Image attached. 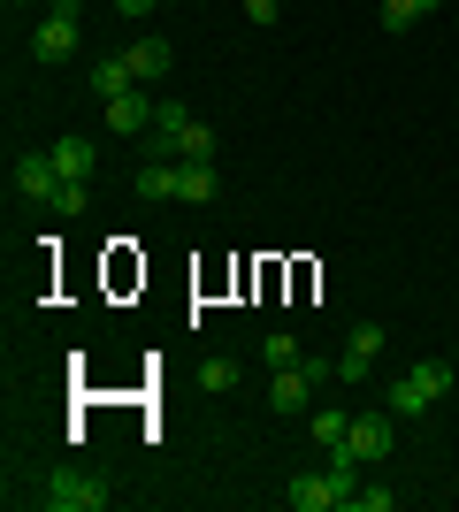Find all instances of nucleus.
<instances>
[{
  "label": "nucleus",
  "mask_w": 459,
  "mask_h": 512,
  "mask_svg": "<svg viewBox=\"0 0 459 512\" xmlns=\"http://www.w3.org/2000/svg\"><path fill=\"white\" fill-rule=\"evenodd\" d=\"M352 474H360V459H352V451H329V467L299 474L284 490V505L291 512H337V505H352Z\"/></svg>",
  "instance_id": "f257e3e1"
},
{
  "label": "nucleus",
  "mask_w": 459,
  "mask_h": 512,
  "mask_svg": "<svg viewBox=\"0 0 459 512\" xmlns=\"http://www.w3.org/2000/svg\"><path fill=\"white\" fill-rule=\"evenodd\" d=\"M444 390H452V367H444V360H421V367H406V375H398V383L383 390V406H391L398 421H414V413H429V406H437Z\"/></svg>",
  "instance_id": "f03ea898"
},
{
  "label": "nucleus",
  "mask_w": 459,
  "mask_h": 512,
  "mask_svg": "<svg viewBox=\"0 0 459 512\" xmlns=\"http://www.w3.org/2000/svg\"><path fill=\"white\" fill-rule=\"evenodd\" d=\"M39 505L46 512H100V505H108V482L85 474V467H54V474H46V490H39Z\"/></svg>",
  "instance_id": "7ed1b4c3"
},
{
  "label": "nucleus",
  "mask_w": 459,
  "mask_h": 512,
  "mask_svg": "<svg viewBox=\"0 0 459 512\" xmlns=\"http://www.w3.org/2000/svg\"><path fill=\"white\" fill-rule=\"evenodd\" d=\"M77 39H85V31H77V0H46L39 31H31V54H39V62H69Z\"/></svg>",
  "instance_id": "20e7f679"
},
{
  "label": "nucleus",
  "mask_w": 459,
  "mask_h": 512,
  "mask_svg": "<svg viewBox=\"0 0 459 512\" xmlns=\"http://www.w3.org/2000/svg\"><path fill=\"white\" fill-rule=\"evenodd\" d=\"M375 360H383V329H375V321H360V329L345 337V352H337V383H368Z\"/></svg>",
  "instance_id": "39448f33"
},
{
  "label": "nucleus",
  "mask_w": 459,
  "mask_h": 512,
  "mask_svg": "<svg viewBox=\"0 0 459 512\" xmlns=\"http://www.w3.org/2000/svg\"><path fill=\"white\" fill-rule=\"evenodd\" d=\"M398 413H360V421H352V436H345V451L352 459H360V467H375V459H391V444H398Z\"/></svg>",
  "instance_id": "423d86ee"
},
{
  "label": "nucleus",
  "mask_w": 459,
  "mask_h": 512,
  "mask_svg": "<svg viewBox=\"0 0 459 512\" xmlns=\"http://www.w3.org/2000/svg\"><path fill=\"white\" fill-rule=\"evenodd\" d=\"M268 406L284 413V421L314 413V375H306V367H276V383H268Z\"/></svg>",
  "instance_id": "0eeeda50"
},
{
  "label": "nucleus",
  "mask_w": 459,
  "mask_h": 512,
  "mask_svg": "<svg viewBox=\"0 0 459 512\" xmlns=\"http://www.w3.org/2000/svg\"><path fill=\"white\" fill-rule=\"evenodd\" d=\"M16 192L23 199H46V207L62 199V169H54V153H23V161H16Z\"/></svg>",
  "instance_id": "6e6552de"
},
{
  "label": "nucleus",
  "mask_w": 459,
  "mask_h": 512,
  "mask_svg": "<svg viewBox=\"0 0 459 512\" xmlns=\"http://www.w3.org/2000/svg\"><path fill=\"white\" fill-rule=\"evenodd\" d=\"M54 169H62V184H92V169H100V153H92V138H54Z\"/></svg>",
  "instance_id": "1a4fd4ad"
},
{
  "label": "nucleus",
  "mask_w": 459,
  "mask_h": 512,
  "mask_svg": "<svg viewBox=\"0 0 459 512\" xmlns=\"http://www.w3.org/2000/svg\"><path fill=\"white\" fill-rule=\"evenodd\" d=\"M123 62H131L138 85H153V77H169V69H176V46L169 39H138V46H123Z\"/></svg>",
  "instance_id": "9d476101"
},
{
  "label": "nucleus",
  "mask_w": 459,
  "mask_h": 512,
  "mask_svg": "<svg viewBox=\"0 0 459 512\" xmlns=\"http://www.w3.org/2000/svg\"><path fill=\"white\" fill-rule=\"evenodd\" d=\"M108 130H115V138H138V130H153V100H146V92H123V100H108Z\"/></svg>",
  "instance_id": "9b49d317"
},
{
  "label": "nucleus",
  "mask_w": 459,
  "mask_h": 512,
  "mask_svg": "<svg viewBox=\"0 0 459 512\" xmlns=\"http://www.w3.org/2000/svg\"><path fill=\"white\" fill-rule=\"evenodd\" d=\"M85 85H92V100L108 107V100H123L138 77H131V62H123V54H108V62H92V69H85Z\"/></svg>",
  "instance_id": "f8f14e48"
},
{
  "label": "nucleus",
  "mask_w": 459,
  "mask_h": 512,
  "mask_svg": "<svg viewBox=\"0 0 459 512\" xmlns=\"http://www.w3.org/2000/svg\"><path fill=\"white\" fill-rule=\"evenodd\" d=\"M306 436L322 451H345V436H352V413H337V406H314L306 413Z\"/></svg>",
  "instance_id": "ddd939ff"
},
{
  "label": "nucleus",
  "mask_w": 459,
  "mask_h": 512,
  "mask_svg": "<svg viewBox=\"0 0 459 512\" xmlns=\"http://www.w3.org/2000/svg\"><path fill=\"white\" fill-rule=\"evenodd\" d=\"M176 199L207 207V199H215V161H184V169H176Z\"/></svg>",
  "instance_id": "4468645a"
},
{
  "label": "nucleus",
  "mask_w": 459,
  "mask_h": 512,
  "mask_svg": "<svg viewBox=\"0 0 459 512\" xmlns=\"http://www.w3.org/2000/svg\"><path fill=\"white\" fill-rule=\"evenodd\" d=\"M176 169H184V161H161V153H153L146 169H138V199H176Z\"/></svg>",
  "instance_id": "2eb2a0df"
},
{
  "label": "nucleus",
  "mask_w": 459,
  "mask_h": 512,
  "mask_svg": "<svg viewBox=\"0 0 459 512\" xmlns=\"http://www.w3.org/2000/svg\"><path fill=\"white\" fill-rule=\"evenodd\" d=\"M444 0H383V31H414L421 16H437Z\"/></svg>",
  "instance_id": "dca6fc26"
},
{
  "label": "nucleus",
  "mask_w": 459,
  "mask_h": 512,
  "mask_svg": "<svg viewBox=\"0 0 459 512\" xmlns=\"http://www.w3.org/2000/svg\"><path fill=\"white\" fill-rule=\"evenodd\" d=\"M169 153H176V161H215V130H207V123H184Z\"/></svg>",
  "instance_id": "f3484780"
},
{
  "label": "nucleus",
  "mask_w": 459,
  "mask_h": 512,
  "mask_svg": "<svg viewBox=\"0 0 459 512\" xmlns=\"http://www.w3.org/2000/svg\"><path fill=\"white\" fill-rule=\"evenodd\" d=\"M199 390H207V398L238 390V360H199Z\"/></svg>",
  "instance_id": "a211bd4d"
},
{
  "label": "nucleus",
  "mask_w": 459,
  "mask_h": 512,
  "mask_svg": "<svg viewBox=\"0 0 459 512\" xmlns=\"http://www.w3.org/2000/svg\"><path fill=\"white\" fill-rule=\"evenodd\" d=\"M261 360L268 367H299V344H291V337H261Z\"/></svg>",
  "instance_id": "6ab92c4d"
},
{
  "label": "nucleus",
  "mask_w": 459,
  "mask_h": 512,
  "mask_svg": "<svg viewBox=\"0 0 459 512\" xmlns=\"http://www.w3.org/2000/svg\"><path fill=\"white\" fill-rule=\"evenodd\" d=\"M238 8H245V23H253V31H268V23L284 16V8H276V0H238Z\"/></svg>",
  "instance_id": "aec40b11"
},
{
  "label": "nucleus",
  "mask_w": 459,
  "mask_h": 512,
  "mask_svg": "<svg viewBox=\"0 0 459 512\" xmlns=\"http://www.w3.org/2000/svg\"><path fill=\"white\" fill-rule=\"evenodd\" d=\"M391 505H398L391 490H352V512H391Z\"/></svg>",
  "instance_id": "412c9836"
},
{
  "label": "nucleus",
  "mask_w": 459,
  "mask_h": 512,
  "mask_svg": "<svg viewBox=\"0 0 459 512\" xmlns=\"http://www.w3.org/2000/svg\"><path fill=\"white\" fill-rule=\"evenodd\" d=\"M115 8H123V16L138 23V16H146V8H161V0H115Z\"/></svg>",
  "instance_id": "4be33fe9"
}]
</instances>
